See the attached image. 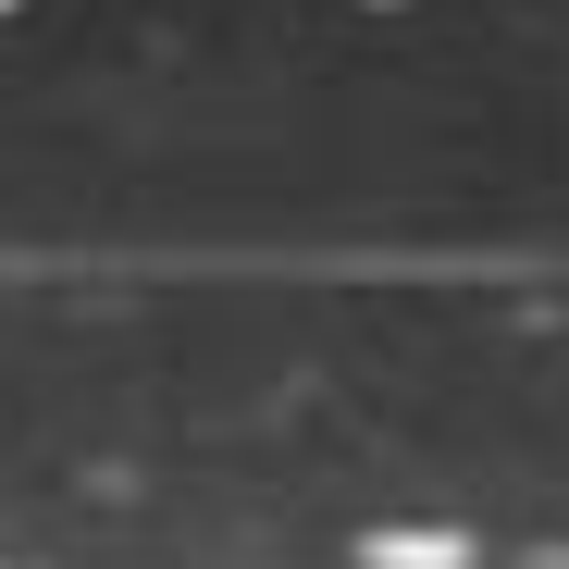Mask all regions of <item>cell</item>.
I'll list each match as a JSON object with an SVG mask.
<instances>
[{"instance_id":"6da1fadb","label":"cell","mask_w":569,"mask_h":569,"mask_svg":"<svg viewBox=\"0 0 569 569\" xmlns=\"http://www.w3.org/2000/svg\"><path fill=\"white\" fill-rule=\"evenodd\" d=\"M0 13H13V0H0Z\"/></svg>"}]
</instances>
